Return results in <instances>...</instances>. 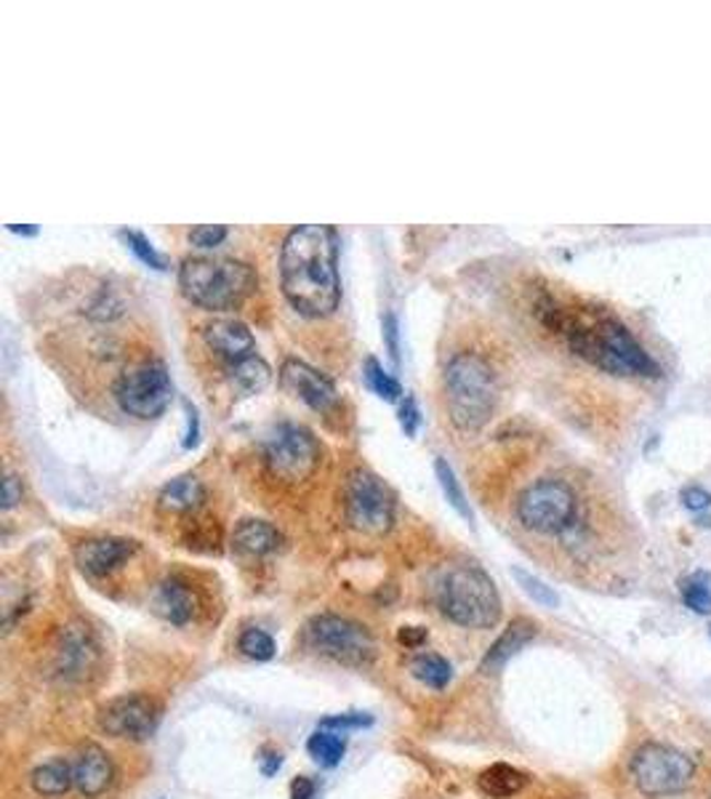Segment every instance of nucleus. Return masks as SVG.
Segmentation results:
<instances>
[{
  "label": "nucleus",
  "mask_w": 711,
  "mask_h": 799,
  "mask_svg": "<svg viewBox=\"0 0 711 799\" xmlns=\"http://www.w3.org/2000/svg\"><path fill=\"white\" fill-rule=\"evenodd\" d=\"M477 784H480V789L486 791L488 797L509 799L525 789L527 776L522 770H518V767L499 763V765H490L488 770H482L480 778H477Z\"/></svg>",
  "instance_id": "nucleus-23"
},
{
  "label": "nucleus",
  "mask_w": 711,
  "mask_h": 799,
  "mask_svg": "<svg viewBox=\"0 0 711 799\" xmlns=\"http://www.w3.org/2000/svg\"><path fill=\"white\" fill-rule=\"evenodd\" d=\"M318 786L310 776H296L291 781V799H314Z\"/></svg>",
  "instance_id": "nucleus-40"
},
{
  "label": "nucleus",
  "mask_w": 711,
  "mask_h": 799,
  "mask_svg": "<svg viewBox=\"0 0 711 799\" xmlns=\"http://www.w3.org/2000/svg\"><path fill=\"white\" fill-rule=\"evenodd\" d=\"M282 536L278 528L269 525L264 520H243L241 525L235 528V536H232V544H235L237 552L251 557H264L269 552H275L280 546Z\"/></svg>",
  "instance_id": "nucleus-21"
},
{
  "label": "nucleus",
  "mask_w": 711,
  "mask_h": 799,
  "mask_svg": "<svg viewBox=\"0 0 711 799\" xmlns=\"http://www.w3.org/2000/svg\"><path fill=\"white\" fill-rule=\"evenodd\" d=\"M387 339H389V352H392V357L398 360L400 347H398V320H395V314H387Z\"/></svg>",
  "instance_id": "nucleus-41"
},
{
  "label": "nucleus",
  "mask_w": 711,
  "mask_h": 799,
  "mask_svg": "<svg viewBox=\"0 0 711 799\" xmlns=\"http://www.w3.org/2000/svg\"><path fill=\"white\" fill-rule=\"evenodd\" d=\"M226 237V226L222 224H200L190 232V243L198 248H213Z\"/></svg>",
  "instance_id": "nucleus-34"
},
{
  "label": "nucleus",
  "mask_w": 711,
  "mask_h": 799,
  "mask_svg": "<svg viewBox=\"0 0 711 799\" xmlns=\"http://www.w3.org/2000/svg\"><path fill=\"white\" fill-rule=\"evenodd\" d=\"M512 576L518 578L520 589L525 591V595L531 597L533 602H538L541 608H557L559 606L557 591L552 589V587H546V584L541 581V578H536L533 574H527V570H522V568H512Z\"/></svg>",
  "instance_id": "nucleus-31"
},
{
  "label": "nucleus",
  "mask_w": 711,
  "mask_h": 799,
  "mask_svg": "<svg viewBox=\"0 0 711 799\" xmlns=\"http://www.w3.org/2000/svg\"><path fill=\"white\" fill-rule=\"evenodd\" d=\"M136 552V541L129 539H88L75 550V557H78V565L91 576H107L112 570L121 568L123 563H129Z\"/></svg>",
  "instance_id": "nucleus-16"
},
{
  "label": "nucleus",
  "mask_w": 711,
  "mask_h": 799,
  "mask_svg": "<svg viewBox=\"0 0 711 799\" xmlns=\"http://www.w3.org/2000/svg\"><path fill=\"white\" fill-rule=\"evenodd\" d=\"M203 342L205 347L213 352L216 360L226 365H235L245 360V357L256 355V339L254 333L248 331V325L241 323V320H213L203 329Z\"/></svg>",
  "instance_id": "nucleus-14"
},
{
  "label": "nucleus",
  "mask_w": 711,
  "mask_h": 799,
  "mask_svg": "<svg viewBox=\"0 0 711 799\" xmlns=\"http://www.w3.org/2000/svg\"><path fill=\"white\" fill-rule=\"evenodd\" d=\"M344 514L365 536H384L395 522V496L374 471L357 469L344 486Z\"/></svg>",
  "instance_id": "nucleus-11"
},
{
  "label": "nucleus",
  "mask_w": 711,
  "mask_h": 799,
  "mask_svg": "<svg viewBox=\"0 0 711 799\" xmlns=\"http://www.w3.org/2000/svg\"><path fill=\"white\" fill-rule=\"evenodd\" d=\"M226 381L232 384V389H237L241 395H259L264 387L269 384V365L264 363V357L254 355V357H245V360L235 363V365H226L224 368Z\"/></svg>",
  "instance_id": "nucleus-22"
},
{
  "label": "nucleus",
  "mask_w": 711,
  "mask_h": 799,
  "mask_svg": "<svg viewBox=\"0 0 711 799\" xmlns=\"http://www.w3.org/2000/svg\"><path fill=\"white\" fill-rule=\"evenodd\" d=\"M368 725H374V717H370V714H355V712L333 714V717H325V720L320 722V728L336 730V733H338V730L344 733V730H360V728H368Z\"/></svg>",
  "instance_id": "nucleus-33"
},
{
  "label": "nucleus",
  "mask_w": 711,
  "mask_h": 799,
  "mask_svg": "<svg viewBox=\"0 0 711 799\" xmlns=\"http://www.w3.org/2000/svg\"><path fill=\"white\" fill-rule=\"evenodd\" d=\"M307 752L320 767H336L347 754V739H344V733H336V730L320 728L307 741Z\"/></svg>",
  "instance_id": "nucleus-25"
},
{
  "label": "nucleus",
  "mask_w": 711,
  "mask_h": 799,
  "mask_svg": "<svg viewBox=\"0 0 711 799\" xmlns=\"http://www.w3.org/2000/svg\"><path fill=\"white\" fill-rule=\"evenodd\" d=\"M629 770L642 795L656 799L688 789L693 784L696 763L675 746L645 744L634 752Z\"/></svg>",
  "instance_id": "nucleus-10"
},
{
  "label": "nucleus",
  "mask_w": 711,
  "mask_h": 799,
  "mask_svg": "<svg viewBox=\"0 0 711 799\" xmlns=\"http://www.w3.org/2000/svg\"><path fill=\"white\" fill-rule=\"evenodd\" d=\"M426 637H430V632L424 626H402L398 632V643L406 647H421L426 643Z\"/></svg>",
  "instance_id": "nucleus-39"
},
{
  "label": "nucleus",
  "mask_w": 711,
  "mask_h": 799,
  "mask_svg": "<svg viewBox=\"0 0 711 799\" xmlns=\"http://www.w3.org/2000/svg\"><path fill=\"white\" fill-rule=\"evenodd\" d=\"M434 475H437L440 488H443V493H445V499H448V504L453 509H456V512L462 514L464 520H469V522L475 520V514H471V507H469L467 496H464V488L458 486V480H456V471H453V467H451L448 462H445V458H437V462H434Z\"/></svg>",
  "instance_id": "nucleus-27"
},
{
  "label": "nucleus",
  "mask_w": 711,
  "mask_h": 799,
  "mask_svg": "<svg viewBox=\"0 0 711 799\" xmlns=\"http://www.w3.org/2000/svg\"><path fill=\"white\" fill-rule=\"evenodd\" d=\"M73 778H75V789H78L84 797L88 799L102 797L112 784L110 754L97 744L84 746L73 765Z\"/></svg>",
  "instance_id": "nucleus-17"
},
{
  "label": "nucleus",
  "mask_w": 711,
  "mask_h": 799,
  "mask_svg": "<svg viewBox=\"0 0 711 799\" xmlns=\"http://www.w3.org/2000/svg\"><path fill=\"white\" fill-rule=\"evenodd\" d=\"M99 664V645L93 634L84 624H73L62 634L59 647H56V672L67 683H80L97 669Z\"/></svg>",
  "instance_id": "nucleus-13"
},
{
  "label": "nucleus",
  "mask_w": 711,
  "mask_h": 799,
  "mask_svg": "<svg viewBox=\"0 0 711 799\" xmlns=\"http://www.w3.org/2000/svg\"><path fill=\"white\" fill-rule=\"evenodd\" d=\"M121 237H123L125 243H129V248L134 251V254L140 256V259H142L144 264H149V267H153V269H166V267H163L160 254H157V251L153 248V243H149L147 237H144V235H140V232H134V230H121Z\"/></svg>",
  "instance_id": "nucleus-32"
},
{
  "label": "nucleus",
  "mask_w": 711,
  "mask_h": 799,
  "mask_svg": "<svg viewBox=\"0 0 711 799\" xmlns=\"http://www.w3.org/2000/svg\"><path fill=\"white\" fill-rule=\"evenodd\" d=\"M160 722V707L149 696H121L99 709V728L112 739L147 741Z\"/></svg>",
  "instance_id": "nucleus-12"
},
{
  "label": "nucleus",
  "mask_w": 711,
  "mask_h": 799,
  "mask_svg": "<svg viewBox=\"0 0 711 799\" xmlns=\"http://www.w3.org/2000/svg\"><path fill=\"white\" fill-rule=\"evenodd\" d=\"M499 376L480 352H456L445 365V402L456 430L477 432L493 417Z\"/></svg>",
  "instance_id": "nucleus-3"
},
{
  "label": "nucleus",
  "mask_w": 711,
  "mask_h": 799,
  "mask_svg": "<svg viewBox=\"0 0 711 799\" xmlns=\"http://www.w3.org/2000/svg\"><path fill=\"white\" fill-rule=\"evenodd\" d=\"M280 765H282V754L278 752V748H269V746H264V748H262V752H259V770L264 773V776H267V778H273V776H275V773H278V770H280Z\"/></svg>",
  "instance_id": "nucleus-37"
},
{
  "label": "nucleus",
  "mask_w": 711,
  "mask_h": 799,
  "mask_svg": "<svg viewBox=\"0 0 711 799\" xmlns=\"http://www.w3.org/2000/svg\"><path fill=\"white\" fill-rule=\"evenodd\" d=\"M237 647L243 651V656H248L251 661H269L278 653V645H275V640L269 637L264 629H245V632L241 634V640H237Z\"/></svg>",
  "instance_id": "nucleus-29"
},
{
  "label": "nucleus",
  "mask_w": 711,
  "mask_h": 799,
  "mask_svg": "<svg viewBox=\"0 0 711 799\" xmlns=\"http://www.w3.org/2000/svg\"><path fill=\"white\" fill-rule=\"evenodd\" d=\"M518 520L538 536H565L578 520V493L563 477H541L518 499Z\"/></svg>",
  "instance_id": "nucleus-6"
},
{
  "label": "nucleus",
  "mask_w": 711,
  "mask_h": 799,
  "mask_svg": "<svg viewBox=\"0 0 711 799\" xmlns=\"http://www.w3.org/2000/svg\"><path fill=\"white\" fill-rule=\"evenodd\" d=\"M365 381H368V387L374 389L379 398L389 400V402L400 400V395H402L400 384L395 381L392 376H389L387 370L381 368V363L374 360V357H368V360H365Z\"/></svg>",
  "instance_id": "nucleus-30"
},
{
  "label": "nucleus",
  "mask_w": 711,
  "mask_h": 799,
  "mask_svg": "<svg viewBox=\"0 0 711 799\" xmlns=\"http://www.w3.org/2000/svg\"><path fill=\"white\" fill-rule=\"evenodd\" d=\"M262 456L273 480L282 486H301V482L312 480L314 471L320 469L323 448H320L318 437L304 426L278 424L264 437Z\"/></svg>",
  "instance_id": "nucleus-7"
},
{
  "label": "nucleus",
  "mask_w": 711,
  "mask_h": 799,
  "mask_svg": "<svg viewBox=\"0 0 711 799\" xmlns=\"http://www.w3.org/2000/svg\"><path fill=\"white\" fill-rule=\"evenodd\" d=\"M75 786L73 765L65 759H52L33 770V789L43 797H62Z\"/></svg>",
  "instance_id": "nucleus-24"
},
{
  "label": "nucleus",
  "mask_w": 711,
  "mask_h": 799,
  "mask_svg": "<svg viewBox=\"0 0 711 799\" xmlns=\"http://www.w3.org/2000/svg\"><path fill=\"white\" fill-rule=\"evenodd\" d=\"M419 421L421 419H419L416 402H413V398H406V402H402V408H400V424H402V430H406L408 437L416 435Z\"/></svg>",
  "instance_id": "nucleus-36"
},
{
  "label": "nucleus",
  "mask_w": 711,
  "mask_h": 799,
  "mask_svg": "<svg viewBox=\"0 0 711 799\" xmlns=\"http://www.w3.org/2000/svg\"><path fill=\"white\" fill-rule=\"evenodd\" d=\"M536 634H538V626L533 624L531 619H514L512 624L503 629L501 637L496 640L493 645H490V651L486 653V658H482L480 669L482 672L501 669V666L507 664L509 658L518 656L522 647L531 645L533 640H536Z\"/></svg>",
  "instance_id": "nucleus-19"
},
{
  "label": "nucleus",
  "mask_w": 711,
  "mask_h": 799,
  "mask_svg": "<svg viewBox=\"0 0 711 799\" xmlns=\"http://www.w3.org/2000/svg\"><path fill=\"white\" fill-rule=\"evenodd\" d=\"M174 398V384L166 363L142 357L129 363L115 379V400L123 413L136 419L160 417Z\"/></svg>",
  "instance_id": "nucleus-8"
},
{
  "label": "nucleus",
  "mask_w": 711,
  "mask_h": 799,
  "mask_svg": "<svg viewBox=\"0 0 711 799\" xmlns=\"http://www.w3.org/2000/svg\"><path fill=\"white\" fill-rule=\"evenodd\" d=\"M181 293L203 310L224 312L243 304L245 296L254 293L256 273L248 264L235 259H213V256H192L179 269Z\"/></svg>",
  "instance_id": "nucleus-4"
},
{
  "label": "nucleus",
  "mask_w": 711,
  "mask_h": 799,
  "mask_svg": "<svg viewBox=\"0 0 711 799\" xmlns=\"http://www.w3.org/2000/svg\"><path fill=\"white\" fill-rule=\"evenodd\" d=\"M307 645L349 669H365L376 656V643L368 629L333 613L314 615L307 624Z\"/></svg>",
  "instance_id": "nucleus-9"
},
{
  "label": "nucleus",
  "mask_w": 711,
  "mask_h": 799,
  "mask_svg": "<svg viewBox=\"0 0 711 799\" xmlns=\"http://www.w3.org/2000/svg\"><path fill=\"white\" fill-rule=\"evenodd\" d=\"M411 672L421 685H426L432 690L448 688V683L453 679V666L443 656H434V653H424V656L413 661Z\"/></svg>",
  "instance_id": "nucleus-26"
},
{
  "label": "nucleus",
  "mask_w": 711,
  "mask_h": 799,
  "mask_svg": "<svg viewBox=\"0 0 711 799\" xmlns=\"http://www.w3.org/2000/svg\"><path fill=\"white\" fill-rule=\"evenodd\" d=\"M282 384H286L288 389H293L307 406H312L314 411L320 413H329L338 406V395L336 389H333V384L301 360L282 363Z\"/></svg>",
  "instance_id": "nucleus-15"
},
{
  "label": "nucleus",
  "mask_w": 711,
  "mask_h": 799,
  "mask_svg": "<svg viewBox=\"0 0 711 799\" xmlns=\"http://www.w3.org/2000/svg\"><path fill=\"white\" fill-rule=\"evenodd\" d=\"M195 443H198V413H195V408L187 406V440H185V445H187V448H192Z\"/></svg>",
  "instance_id": "nucleus-42"
},
{
  "label": "nucleus",
  "mask_w": 711,
  "mask_h": 799,
  "mask_svg": "<svg viewBox=\"0 0 711 799\" xmlns=\"http://www.w3.org/2000/svg\"><path fill=\"white\" fill-rule=\"evenodd\" d=\"M280 282L293 310L307 318H323L336 310L342 299L336 232L325 224H304L288 232L280 251Z\"/></svg>",
  "instance_id": "nucleus-1"
},
{
  "label": "nucleus",
  "mask_w": 711,
  "mask_h": 799,
  "mask_svg": "<svg viewBox=\"0 0 711 799\" xmlns=\"http://www.w3.org/2000/svg\"><path fill=\"white\" fill-rule=\"evenodd\" d=\"M195 610H198V597L190 589V584L181 578H168L155 591V613L166 619L168 624L185 626L190 624Z\"/></svg>",
  "instance_id": "nucleus-18"
},
{
  "label": "nucleus",
  "mask_w": 711,
  "mask_h": 799,
  "mask_svg": "<svg viewBox=\"0 0 711 799\" xmlns=\"http://www.w3.org/2000/svg\"><path fill=\"white\" fill-rule=\"evenodd\" d=\"M437 606L445 619L464 629H493L501 619L499 589L477 565H456L443 576Z\"/></svg>",
  "instance_id": "nucleus-5"
},
{
  "label": "nucleus",
  "mask_w": 711,
  "mask_h": 799,
  "mask_svg": "<svg viewBox=\"0 0 711 799\" xmlns=\"http://www.w3.org/2000/svg\"><path fill=\"white\" fill-rule=\"evenodd\" d=\"M203 501H205V488L195 475L176 477V480L168 482V486L160 490V496H157V507L168 514L195 512Z\"/></svg>",
  "instance_id": "nucleus-20"
},
{
  "label": "nucleus",
  "mask_w": 711,
  "mask_h": 799,
  "mask_svg": "<svg viewBox=\"0 0 711 799\" xmlns=\"http://www.w3.org/2000/svg\"><path fill=\"white\" fill-rule=\"evenodd\" d=\"M682 504L688 507L690 512H703V509H709L711 504V493L698 486H688L682 490Z\"/></svg>",
  "instance_id": "nucleus-35"
},
{
  "label": "nucleus",
  "mask_w": 711,
  "mask_h": 799,
  "mask_svg": "<svg viewBox=\"0 0 711 799\" xmlns=\"http://www.w3.org/2000/svg\"><path fill=\"white\" fill-rule=\"evenodd\" d=\"M709 576L707 574H693L688 578H682L679 584V595H682V602L688 606L693 613L709 615L711 613V587H709Z\"/></svg>",
  "instance_id": "nucleus-28"
},
{
  "label": "nucleus",
  "mask_w": 711,
  "mask_h": 799,
  "mask_svg": "<svg viewBox=\"0 0 711 799\" xmlns=\"http://www.w3.org/2000/svg\"><path fill=\"white\" fill-rule=\"evenodd\" d=\"M570 349L578 357L613 376H651L656 379L660 368L642 349V344L632 336V331L615 318H591L578 320L565 314L563 331Z\"/></svg>",
  "instance_id": "nucleus-2"
},
{
  "label": "nucleus",
  "mask_w": 711,
  "mask_h": 799,
  "mask_svg": "<svg viewBox=\"0 0 711 799\" xmlns=\"http://www.w3.org/2000/svg\"><path fill=\"white\" fill-rule=\"evenodd\" d=\"M709 632H711V626H709Z\"/></svg>",
  "instance_id": "nucleus-43"
},
{
  "label": "nucleus",
  "mask_w": 711,
  "mask_h": 799,
  "mask_svg": "<svg viewBox=\"0 0 711 799\" xmlns=\"http://www.w3.org/2000/svg\"><path fill=\"white\" fill-rule=\"evenodd\" d=\"M22 501V482H19L16 475H5L3 477V509L16 507Z\"/></svg>",
  "instance_id": "nucleus-38"
}]
</instances>
